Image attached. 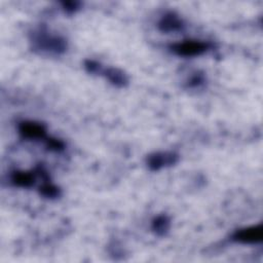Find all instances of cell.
Instances as JSON below:
<instances>
[{
  "label": "cell",
  "mask_w": 263,
  "mask_h": 263,
  "mask_svg": "<svg viewBox=\"0 0 263 263\" xmlns=\"http://www.w3.org/2000/svg\"><path fill=\"white\" fill-rule=\"evenodd\" d=\"M33 42L38 49L50 51L54 53L64 52L67 47L66 41L62 37H59L55 35H49L47 34V32H43V31L38 32L35 35Z\"/></svg>",
  "instance_id": "1"
},
{
  "label": "cell",
  "mask_w": 263,
  "mask_h": 263,
  "mask_svg": "<svg viewBox=\"0 0 263 263\" xmlns=\"http://www.w3.org/2000/svg\"><path fill=\"white\" fill-rule=\"evenodd\" d=\"M211 47L209 42L199 40H185L171 45V49L181 57H195L205 52Z\"/></svg>",
  "instance_id": "2"
},
{
  "label": "cell",
  "mask_w": 263,
  "mask_h": 263,
  "mask_svg": "<svg viewBox=\"0 0 263 263\" xmlns=\"http://www.w3.org/2000/svg\"><path fill=\"white\" fill-rule=\"evenodd\" d=\"M263 238V227L261 224L239 229L232 235V239L241 243H257Z\"/></svg>",
  "instance_id": "3"
},
{
  "label": "cell",
  "mask_w": 263,
  "mask_h": 263,
  "mask_svg": "<svg viewBox=\"0 0 263 263\" xmlns=\"http://www.w3.org/2000/svg\"><path fill=\"white\" fill-rule=\"evenodd\" d=\"M179 156L173 152H155L147 157V165L151 171H158L164 166L177 163Z\"/></svg>",
  "instance_id": "4"
},
{
  "label": "cell",
  "mask_w": 263,
  "mask_h": 263,
  "mask_svg": "<svg viewBox=\"0 0 263 263\" xmlns=\"http://www.w3.org/2000/svg\"><path fill=\"white\" fill-rule=\"evenodd\" d=\"M20 134L26 139H44L46 137L45 126L33 121H24L18 125Z\"/></svg>",
  "instance_id": "5"
},
{
  "label": "cell",
  "mask_w": 263,
  "mask_h": 263,
  "mask_svg": "<svg viewBox=\"0 0 263 263\" xmlns=\"http://www.w3.org/2000/svg\"><path fill=\"white\" fill-rule=\"evenodd\" d=\"M158 28L160 31L165 33L177 32V31L183 30L184 23L176 13L167 12L159 21Z\"/></svg>",
  "instance_id": "6"
},
{
  "label": "cell",
  "mask_w": 263,
  "mask_h": 263,
  "mask_svg": "<svg viewBox=\"0 0 263 263\" xmlns=\"http://www.w3.org/2000/svg\"><path fill=\"white\" fill-rule=\"evenodd\" d=\"M101 75H104L113 85L118 87H124L128 83V78L126 74L118 68H103Z\"/></svg>",
  "instance_id": "7"
},
{
  "label": "cell",
  "mask_w": 263,
  "mask_h": 263,
  "mask_svg": "<svg viewBox=\"0 0 263 263\" xmlns=\"http://www.w3.org/2000/svg\"><path fill=\"white\" fill-rule=\"evenodd\" d=\"M11 181L18 187H31L35 182V174L29 172H15L12 174Z\"/></svg>",
  "instance_id": "8"
},
{
  "label": "cell",
  "mask_w": 263,
  "mask_h": 263,
  "mask_svg": "<svg viewBox=\"0 0 263 263\" xmlns=\"http://www.w3.org/2000/svg\"><path fill=\"white\" fill-rule=\"evenodd\" d=\"M170 219L165 215H160L156 217L152 222V229L157 235H164L170 229Z\"/></svg>",
  "instance_id": "9"
},
{
  "label": "cell",
  "mask_w": 263,
  "mask_h": 263,
  "mask_svg": "<svg viewBox=\"0 0 263 263\" xmlns=\"http://www.w3.org/2000/svg\"><path fill=\"white\" fill-rule=\"evenodd\" d=\"M39 191H40V194H42L47 198H55L60 195V189L48 181L44 182V184L40 187Z\"/></svg>",
  "instance_id": "10"
},
{
  "label": "cell",
  "mask_w": 263,
  "mask_h": 263,
  "mask_svg": "<svg viewBox=\"0 0 263 263\" xmlns=\"http://www.w3.org/2000/svg\"><path fill=\"white\" fill-rule=\"evenodd\" d=\"M84 67H85L87 72L92 73V74H101V72L103 70L102 65L100 63L96 62V61H92V60H86L84 62Z\"/></svg>",
  "instance_id": "11"
},
{
  "label": "cell",
  "mask_w": 263,
  "mask_h": 263,
  "mask_svg": "<svg viewBox=\"0 0 263 263\" xmlns=\"http://www.w3.org/2000/svg\"><path fill=\"white\" fill-rule=\"evenodd\" d=\"M46 146L49 150H53V151H61L64 149L65 144L64 142H62L61 140L58 139H53V138H47L46 140Z\"/></svg>",
  "instance_id": "12"
},
{
  "label": "cell",
  "mask_w": 263,
  "mask_h": 263,
  "mask_svg": "<svg viewBox=\"0 0 263 263\" xmlns=\"http://www.w3.org/2000/svg\"><path fill=\"white\" fill-rule=\"evenodd\" d=\"M203 75L202 74H195L191 77L190 81H189V85L190 86H198L203 82Z\"/></svg>",
  "instance_id": "13"
},
{
  "label": "cell",
  "mask_w": 263,
  "mask_h": 263,
  "mask_svg": "<svg viewBox=\"0 0 263 263\" xmlns=\"http://www.w3.org/2000/svg\"><path fill=\"white\" fill-rule=\"evenodd\" d=\"M64 7L68 12H74L78 8V3H76V2H65Z\"/></svg>",
  "instance_id": "14"
}]
</instances>
